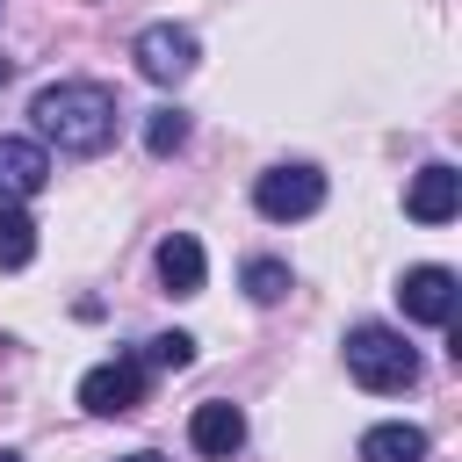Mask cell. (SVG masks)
<instances>
[{
  "mask_svg": "<svg viewBox=\"0 0 462 462\" xmlns=\"http://www.w3.org/2000/svg\"><path fill=\"white\" fill-rule=\"evenodd\" d=\"M29 123L58 152H101L116 137V94L101 79H58V87H43L29 101Z\"/></svg>",
  "mask_w": 462,
  "mask_h": 462,
  "instance_id": "cell-1",
  "label": "cell"
},
{
  "mask_svg": "<svg viewBox=\"0 0 462 462\" xmlns=\"http://www.w3.org/2000/svg\"><path fill=\"white\" fill-rule=\"evenodd\" d=\"M346 375L361 390H375V397H397V390L419 383V354L404 346L397 325H354L346 332Z\"/></svg>",
  "mask_w": 462,
  "mask_h": 462,
  "instance_id": "cell-2",
  "label": "cell"
},
{
  "mask_svg": "<svg viewBox=\"0 0 462 462\" xmlns=\"http://www.w3.org/2000/svg\"><path fill=\"white\" fill-rule=\"evenodd\" d=\"M318 202H325V173H318V166H303V159H289V166H267V173L253 180V209H260L267 224L318 217Z\"/></svg>",
  "mask_w": 462,
  "mask_h": 462,
  "instance_id": "cell-3",
  "label": "cell"
},
{
  "mask_svg": "<svg viewBox=\"0 0 462 462\" xmlns=\"http://www.w3.org/2000/svg\"><path fill=\"white\" fill-rule=\"evenodd\" d=\"M195 65H202V43H195V29H180V22H152V29H137V72H144V79H159V87H180Z\"/></svg>",
  "mask_w": 462,
  "mask_h": 462,
  "instance_id": "cell-4",
  "label": "cell"
},
{
  "mask_svg": "<svg viewBox=\"0 0 462 462\" xmlns=\"http://www.w3.org/2000/svg\"><path fill=\"white\" fill-rule=\"evenodd\" d=\"M79 404H87L94 419L137 411V404H144V361H101V368H87V375H79Z\"/></svg>",
  "mask_w": 462,
  "mask_h": 462,
  "instance_id": "cell-5",
  "label": "cell"
},
{
  "mask_svg": "<svg viewBox=\"0 0 462 462\" xmlns=\"http://www.w3.org/2000/svg\"><path fill=\"white\" fill-rule=\"evenodd\" d=\"M397 296H404V318H419V325H448V318H455V267L426 260V267H411V274L397 282Z\"/></svg>",
  "mask_w": 462,
  "mask_h": 462,
  "instance_id": "cell-6",
  "label": "cell"
},
{
  "mask_svg": "<svg viewBox=\"0 0 462 462\" xmlns=\"http://www.w3.org/2000/svg\"><path fill=\"white\" fill-rule=\"evenodd\" d=\"M404 209H411L419 224H448V217L462 209V173H455L448 159L419 166V173H411V188H404Z\"/></svg>",
  "mask_w": 462,
  "mask_h": 462,
  "instance_id": "cell-7",
  "label": "cell"
},
{
  "mask_svg": "<svg viewBox=\"0 0 462 462\" xmlns=\"http://www.w3.org/2000/svg\"><path fill=\"white\" fill-rule=\"evenodd\" d=\"M43 180H51L43 144L36 137H0V202H29V195H43Z\"/></svg>",
  "mask_w": 462,
  "mask_h": 462,
  "instance_id": "cell-8",
  "label": "cell"
},
{
  "mask_svg": "<svg viewBox=\"0 0 462 462\" xmlns=\"http://www.w3.org/2000/svg\"><path fill=\"white\" fill-rule=\"evenodd\" d=\"M188 440H195V455H238L245 448V411L224 404V397H209V404H195Z\"/></svg>",
  "mask_w": 462,
  "mask_h": 462,
  "instance_id": "cell-9",
  "label": "cell"
},
{
  "mask_svg": "<svg viewBox=\"0 0 462 462\" xmlns=\"http://www.w3.org/2000/svg\"><path fill=\"white\" fill-rule=\"evenodd\" d=\"M202 274H209L202 245H195L188 231H173V238L159 245V282H166V296H202Z\"/></svg>",
  "mask_w": 462,
  "mask_h": 462,
  "instance_id": "cell-10",
  "label": "cell"
},
{
  "mask_svg": "<svg viewBox=\"0 0 462 462\" xmlns=\"http://www.w3.org/2000/svg\"><path fill=\"white\" fill-rule=\"evenodd\" d=\"M361 462H426V426H404V419H383L361 433Z\"/></svg>",
  "mask_w": 462,
  "mask_h": 462,
  "instance_id": "cell-11",
  "label": "cell"
},
{
  "mask_svg": "<svg viewBox=\"0 0 462 462\" xmlns=\"http://www.w3.org/2000/svg\"><path fill=\"white\" fill-rule=\"evenodd\" d=\"M29 260H36V224L22 202H0V274H14Z\"/></svg>",
  "mask_w": 462,
  "mask_h": 462,
  "instance_id": "cell-12",
  "label": "cell"
},
{
  "mask_svg": "<svg viewBox=\"0 0 462 462\" xmlns=\"http://www.w3.org/2000/svg\"><path fill=\"white\" fill-rule=\"evenodd\" d=\"M245 296H253V303H282V296H289V260H267V253L245 260Z\"/></svg>",
  "mask_w": 462,
  "mask_h": 462,
  "instance_id": "cell-13",
  "label": "cell"
},
{
  "mask_svg": "<svg viewBox=\"0 0 462 462\" xmlns=\"http://www.w3.org/2000/svg\"><path fill=\"white\" fill-rule=\"evenodd\" d=\"M144 144H152L159 159H166V152H180V144H188V116H180V108H159V116L144 123Z\"/></svg>",
  "mask_w": 462,
  "mask_h": 462,
  "instance_id": "cell-14",
  "label": "cell"
},
{
  "mask_svg": "<svg viewBox=\"0 0 462 462\" xmlns=\"http://www.w3.org/2000/svg\"><path fill=\"white\" fill-rule=\"evenodd\" d=\"M144 361L152 368H188L195 361V339L188 332H159V339H144Z\"/></svg>",
  "mask_w": 462,
  "mask_h": 462,
  "instance_id": "cell-15",
  "label": "cell"
},
{
  "mask_svg": "<svg viewBox=\"0 0 462 462\" xmlns=\"http://www.w3.org/2000/svg\"><path fill=\"white\" fill-rule=\"evenodd\" d=\"M123 462H166V455H152V448H137V455H123Z\"/></svg>",
  "mask_w": 462,
  "mask_h": 462,
  "instance_id": "cell-16",
  "label": "cell"
},
{
  "mask_svg": "<svg viewBox=\"0 0 462 462\" xmlns=\"http://www.w3.org/2000/svg\"><path fill=\"white\" fill-rule=\"evenodd\" d=\"M7 72H14V65H7V58H0V87H7Z\"/></svg>",
  "mask_w": 462,
  "mask_h": 462,
  "instance_id": "cell-17",
  "label": "cell"
},
{
  "mask_svg": "<svg viewBox=\"0 0 462 462\" xmlns=\"http://www.w3.org/2000/svg\"><path fill=\"white\" fill-rule=\"evenodd\" d=\"M0 462H22V455H14V448H0Z\"/></svg>",
  "mask_w": 462,
  "mask_h": 462,
  "instance_id": "cell-18",
  "label": "cell"
}]
</instances>
